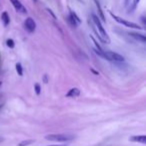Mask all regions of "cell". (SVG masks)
<instances>
[{"mask_svg":"<svg viewBox=\"0 0 146 146\" xmlns=\"http://www.w3.org/2000/svg\"><path fill=\"white\" fill-rule=\"evenodd\" d=\"M92 20H93V22H94V24H95L96 28H97L98 31H99L100 40H101L103 43H109L110 42L109 37H108V35H107V33H106L105 29H104L103 26H102L101 22H100L99 18H98V16H96L95 14H92Z\"/></svg>","mask_w":146,"mask_h":146,"instance_id":"6da1fadb","label":"cell"},{"mask_svg":"<svg viewBox=\"0 0 146 146\" xmlns=\"http://www.w3.org/2000/svg\"><path fill=\"white\" fill-rule=\"evenodd\" d=\"M45 139L50 141H56V142H68V141L73 140L74 136L68 134H48L45 136Z\"/></svg>","mask_w":146,"mask_h":146,"instance_id":"7a4b0ae2","label":"cell"},{"mask_svg":"<svg viewBox=\"0 0 146 146\" xmlns=\"http://www.w3.org/2000/svg\"><path fill=\"white\" fill-rule=\"evenodd\" d=\"M110 15L112 18H114L115 21L118 22V23H120V24H122V25L126 26V27L132 28V29H138V30L141 29V26H139L138 24H135V23H133V22H129V21H127V20L123 19V18L118 17V16H115L114 14L111 13V12H110Z\"/></svg>","mask_w":146,"mask_h":146,"instance_id":"3957f363","label":"cell"},{"mask_svg":"<svg viewBox=\"0 0 146 146\" xmlns=\"http://www.w3.org/2000/svg\"><path fill=\"white\" fill-rule=\"evenodd\" d=\"M104 56H105V60L111 62H124L125 59L123 56H121L120 54L115 52H111V51H104Z\"/></svg>","mask_w":146,"mask_h":146,"instance_id":"277c9868","label":"cell"},{"mask_svg":"<svg viewBox=\"0 0 146 146\" xmlns=\"http://www.w3.org/2000/svg\"><path fill=\"white\" fill-rule=\"evenodd\" d=\"M10 2H11L12 5L14 6V8H15L18 12H20V13H23V14L27 13V10H26V8L24 7L23 4H22L19 0H10Z\"/></svg>","mask_w":146,"mask_h":146,"instance_id":"5b68a950","label":"cell"},{"mask_svg":"<svg viewBox=\"0 0 146 146\" xmlns=\"http://www.w3.org/2000/svg\"><path fill=\"white\" fill-rule=\"evenodd\" d=\"M25 27L28 30V32H34L36 29V23L32 18H27L25 20Z\"/></svg>","mask_w":146,"mask_h":146,"instance_id":"8992f818","label":"cell"},{"mask_svg":"<svg viewBox=\"0 0 146 146\" xmlns=\"http://www.w3.org/2000/svg\"><path fill=\"white\" fill-rule=\"evenodd\" d=\"M80 96V90L77 88H71V90H69V92L66 94L67 98H77V96Z\"/></svg>","mask_w":146,"mask_h":146,"instance_id":"52a82bcc","label":"cell"},{"mask_svg":"<svg viewBox=\"0 0 146 146\" xmlns=\"http://www.w3.org/2000/svg\"><path fill=\"white\" fill-rule=\"evenodd\" d=\"M130 141H133V142H139V143H143L145 144L146 143V136L145 135H136V136H131L129 138Z\"/></svg>","mask_w":146,"mask_h":146,"instance_id":"ba28073f","label":"cell"},{"mask_svg":"<svg viewBox=\"0 0 146 146\" xmlns=\"http://www.w3.org/2000/svg\"><path fill=\"white\" fill-rule=\"evenodd\" d=\"M128 34H129V36H131L133 39H135V40H138V41L143 42V43L146 42V37L144 36V35L138 34V33H134V32H129Z\"/></svg>","mask_w":146,"mask_h":146,"instance_id":"9c48e42d","label":"cell"},{"mask_svg":"<svg viewBox=\"0 0 146 146\" xmlns=\"http://www.w3.org/2000/svg\"><path fill=\"white\" fill-rule=\"evenodd\" d=\"M96 3V7H97V10H98V15H99V17L101 18V20L103 22H105V17H104V14H103V11H102L101 7H100V4L99 2L97 1V0H94Z\"/></svg>","mask_w":146,"mask_h":146,"instance_id":"30bf717a","label":"cell"},{"mask_svg":"<svg viewBox=\"0 0 146 146\" xmlns=\"http://www.w3.org/2000/svg\"><path fill=\"white\" fill-rule=\"evenodd\" d=\"M69 17L71 18V19L73 20L74 22H75V24L76 25H79L80 23H81V20H80V18L77 16V14L75 13V12H73V11H71L70 12V15H69Z\"/></svg>","mask_w":146,"mask_h":146,"instance_id":"8fae6325","label":"cell"},{"mask_svg":"<svg viewBox=\"0 0 146 146\" xmlns=\"http://www.w3.org/2000/svg\"><path fill=\"white\" fill-rule=\"evenodd\" d=\"M1 19L5 26H7L8 24L10 23V18H9V16H8L7 12H3V13L1 14Z\"/></svg>","mask_w":146,"mask_h":146,"instance_id":"7c38bea8","label":"cell"},{"mask_svg":"<svg viewBox=\"0 0 146 146\" xmlns=\"http://www.w3.org/2000/svg\"><path fill=\"white\" fill-rule=\"evenodd\" d=\"M32 143H34V140L32 139H27V140H23L18 144V146H29L31 145Z\"/></svg>","mask_w":146,"mask_h":146,"instance_id":"4fadbf2b","label":"cell"},{"mask_svg":"<svg viewBox=\"0 0 146 146\" xmlns=\"http://www.w3.org/2000/svg\"><path fill=\"white\" fill-rule=\"evenodd\" d=\"M16 72L19 76H23V69H22V66L21 64L17 63L16 64Z\"/></svg>","mask_w":146,"mask_h":146,"instance_id":"5bb4252c","label":"cell"},{"mask_svg":"<svg viewBox=\"0 0 146 146\" xmlns=\"http://www.w3.org/2000/svg\"><path fill=\"white\" fill-rule=\"evenodd\" d=\"M34 90H35V92H36L37 96H39V94H40V92H41L40 85H39V84H35V85H34Z\"/></svg>","mask_w":146,"mask_h":146,"instance_id":"9a60e30c","label":"cell"},{"mask_svg":"<svg viewBox=\"0 0 146 146\" xmlns=\"http://www.w3.org/2000/svg\"><path fill=\"white\" fill-rule=\"evenodd\" d=\"M139 2H140V0H133L132 5H131V9H130V11H133V10H134L135 8L137 7V5H138Z\"/></svg>","mask_w":146,"mask_h":146,"instance_id":"2e32d148","label":"cell"},{"mask_svg":"<svg viewBox=\"0 0 146 146\" xmlns=\"http://www.w3.org/2000/svg\"><path fill=\"white\" fill-rule=\"evenodd\" d=\"M6 44H7V46L9 47V48H14V46H15V44H14V41L11 40V39H8L7 41H6Z\"/></svg>","mask_w":146,"mask_h":146,"instance_id":"e0dca14e","label":"cell"},{"mask_svg":"<svg viewBox=\"0 0 146 146\" xmlns=\"http://www.w3.org/2000/svg\"><path fill=\"white\" fill-rule=\"evenodd\" d=\"M47 11H48V12H49V14H50V15H51V16H52V17H53V18H54V19H56V16H55V14H54V13H53V12H52V11H51V10H50V9H49V8H47Z\"/></svg>","mask_w":146,"mask_h":146,"instance_id":"ac0fdd59","label":"cell"},{"mask_svg":"<svg viewBox=\"0 0 146 146\" xmlns=\"http://www.w3.org/2000/svg\"><path fill=\"white\" fill-rule=\"evenodd\" d=\"M129 2H130V0H125V5H128Z\"/></svg>","mask_w":146,"mask_h":146,"instance_id":"d6986e66","label":"cell"},{"mask_svg":"<svg viewBox=\"0 0 146 146\" xmlns=\"http://www.w3.org/2000/svg\"><path fill=\"white\" fill-rule=\"evenodd\" d=\"M44 83H47V77H46V76L44 77Z\"/></svg>","mask_w":146,"mask_h":146,"instance_id":"ffe728a7","label":"cell"},{"mask_svg":"<svg viewBox=\"0 0 146 146\" xmlns=\"http://www.w3.org/2000/svg\"><path fill=\"white\" fill-rule=\"evenodd\" d=\"M48 146H66V145H48Z\"/></svg>","mask_w":146,"mask_h":146,"instance_id":"44dd1931","label":"cell"},{"mask_svg":"<svg viewBox=\"0 0 146 146\" xmlns=\"http://www.w3.org/2000/svg\"><path fill=\"white\" fill-rule=\"evenodd\" d=\"M3 108V104H0V108Z\"/></svg>","mask_w":146,"mask_h":146,"instance_id":"7402d4cb","label":"cell"},{"mask_svg":"<svg viewBox=\"0 0 146 146\" xmlns=\"http://www.w3.org/2000/svg\"><path fill=\"white\" fill-rule=\"evenodd\" d=\"M1 85H2V83H1V82H0V87H1Z\"/></svg>","mask_w":146,"mask_h":146,"instance_id":"603a6c76","label":"cell"},{"mask_svg":"<svg viewBox=\"0 0 146 146\" xmlns=\"http://www.w3.org/2000/svg\"><path fill=\"white\" fill-rule=\"evenodd\" d=\"M33 1H34V2H36V1H37V0H33Z\"/></svg>","mask_w":146,"mask_h":146,"instance_id":"cb8c5ba5","label":"cell"}]
</instances>
